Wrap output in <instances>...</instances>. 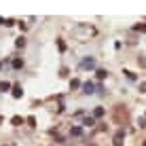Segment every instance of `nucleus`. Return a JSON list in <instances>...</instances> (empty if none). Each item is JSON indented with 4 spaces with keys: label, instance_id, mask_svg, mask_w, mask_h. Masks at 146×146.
Returning <instances> with one entry per match:
<instances>
[{
    "label": "nucleus",
    "instance_id": "a211bd4d",
    "mask_svg": "<svg viewBox=\"0 0 146 146\" xmlns=\"http://www.w3.org/2000/svg\"><path fill=\"white\" fill-rule=\"evenodd\" d=\"M144 146H146V142H144Z\"/></svg>",
    "mask_w": 146,
    "mask_h": 146
},
{
    "label": "nucleus",
    "instance_id": "9b49d317",
    "mask_svg": "<svg viewBox=\"0 0 146 146\" xmlns=\"http://www.w3.org/2000/svg\"><path fill=\"white\" fill-rule=\"evenodd\" d=\"M85 125H89V127H91V125H95V121H93L91 117H87V119H85Z\"/></svg>",
    "mask_w": 146,
    "mask_h": 146
},
{
    "label": "nucleus",
    "instance_id": "39448f33",
    "mask_svg": "<svg viewBox=\"0 0 146 146\" xmlns=\"http://www.w3.org/2000/svg\"><path fill=\"white\" fill-rule=\"evenodd\" d=\"M9 89H11V83H0V91H9Z\"/></svg>",
    "mask_w": 146,
    "mask_h": 146
},
{
    "label": "nucleus",
    "instance_id": "4468645a",
    "mask_svg": "<svg viewBox=\"0 0 146 146\" xmlns=\"http://www.w3.org/2000/svg\"><path fill=\"white\" fill-rule=\"evenodd\" d=\"M15 44H17V47H23V44H26V40H23V38H17V42H15Z\"/></svg>",
    "mask_w": 146,
    "mask_h": 146
},
{
    "label": "nucleus",
    "instance_id": "f8f14e48",
    "mask_svg": "<svg viewBox=\"0 0 146 146\" xmlns=\"http://www.w3.org/2000/svg\"><path fill=\"white\" fill-rule=\"evenodd\" d=\"M13 66H15V68H21V66H23V62H21V59H15Z\"/></svg>",
    "mask_w": 146,
    "mask_h": 146
},
{
    "label": "nucleus",
    "instance_id": "ddd939ff",
    "mask_svg": "<svg viewBox=\"0 0 146 146\" xmlns=\"http://www.w3.org/2000/svg\"><path fill=\"white\" fill-rule=\"evenodd\" d=\"M98 78H106V70H98Z\"/></svg>",
    "mask_w": 146,
    "mask_h": 146
},
{
    "label": "nucleus",
    "instance_id": "0eeeda50",
    "mask_svg": "<svg viewBox=\"0 0 146 146\" xmlns=\"http://www.w3.org/2000/svg\"><path fill=\"white\" fill-rule=\"evenodd\" d=\"M26 123L30 125V127H34V125H36V119H34V117H28V119H26Z\"/></svg>",
    "mask_w": 146,
    "mask_h": 146
},
{
    "label": "nucleus",
    "instance_id": "dca6fc26",
    "mask_svg": "<svg viewBox=\"0 0 146 146\" xmlns=\"http://www.w3.org/2000/svg\"><path fill=\"white\" fill-rule=\"evenodd\" d=\"M135 30H146V23H138V26H135Z\"/></svg>",
    "mask_w": 146,
    "mask_h": 146
},
{
    "label": "nucleus",
    "instance_id": "f257e3e1",
    "mask_svg": "<svg viewBox=\"0 0 146 146\" xmlns=\"http://www.w3.org/2000/svg\"><path fill=\"white\" fill-rule=\"evenodd\" d=\"M123 140H125V131H117L112 138V144L114 146H123Z\"/></svg>",
    "mask_w": 146,
    "mask_h": 146
},
{
    "label": "nucleus",
    "instance_id": "9d476101",
    "mask_svg": "<svg viewBox=\"0 0 146 146\" xmlns=\"http://www.w3.org/2000/svg\"><path fill=\"white\" fill-rule=\"evenodd\" d=\"M93 114H95V117H104V108H95Z\"/></svg>",
    "mask_w": 146,
    "mask_h": 146
},
{
    "label": "nucleus",
    "instance_id": "2eb2a0df",
    "mask_svg": "<svg viewBox=\"0 0 146 146\" xmlns=\"http://www.w3.org/2000/svg\"><path fill=\"white\" fill-rule=\"evenodd\" d=\"M125 74H127V78H129V80H135V74H133V72H125Z\"/></svg>",
    "mask_w": 146,
    "mask_h": 146
},
{
    "label": "nucleus",
    "instance_id": "423d86ee",
    "mask_svg": "<svg viewBox=\"0 0 146 146\" xmlns=\"http://www.w3.org/2000/svg\"><path fill=\"white\" fill-rule=\"evenodd\" d=\"M11 123H13V125H21V123H23V119H21V117H13V119H11Z\"/></svg>",
    "mask_w": 146,
    "mask_h": 146
},
{
    "label": "nucleus",
    "instance_id": "f3484780",
    "mask_svg": "<svg viewBox=\"0 0 146 146\" xmlns=\"http://www.w3.org/2000/svg\"><path fill=\"white\" fill-rule=\"evenodd\" d=\"M2 121H4V119H2V117H0V125H2Z\"/></svg>",
    "mask_w": 146,
    "mask_h": 146
},
{
    "label": "nucleus",
    "instance_id": "f03ea898",
    "mask_svg": "<svg viewBox=\"0 0 146 146\" xmlns=\"http://www.w3.org/2000/svg\"><path fill=\"white\" fill-rule=\"evenodd\" d=\"M83 89H85V93H93V91H95V85H93V83H85Z\"/></svg>",
    "mask_w": 146,
    "mask_h": 146
},
{
    "label": "nucleus",
    "instance_id": "7ed1b4c3",
    "mask_svg": "<svg viewBox=\"0 0 146 146\" xmlns=\"http://www.w3.org/2000/svg\"><path fill=\"white\" fill-rule=\"evenodd\" d=\"M80 66H83V68H93L95 62H93V59H83V64H80Z\"/></svg>",
    "mask_w": 146,
    "mask_h": 146
},
{
    "label": "nucleus",
    "instance_id": "6e6552de",
    "mask_svg": "<svg viewBox=\"0 0 146 146\" xmlns=\"http://www.w3.org/2000/svg\"><path fill=\"white\" fill-rule=\"evenodd\" d=\"M80 133H83V129H80V127H72V135H80Z\"/></svg>",
    "mask_w": 146,
    "mask_h": 146
},
{
    "label": "nucleus",
    "instance_id": "20e7f679",
    "mask_svg": "<svg viewBox=\"0 0 146 146\" xmlns=\"http://www.w3.org/2000/svg\"><path fill=\"white\" fill-rule=\"evenodd\" d=\"M13 95H15V98H21V95H23V91H21L19 85H15V87H13Z\"/></svg>",
    "mask_w": 146,
    "mask_h": 146
},
{
    "label": "nucleus",
    "instance_id": "1a4fd4ad",
    "mask_svg": "<svg viewBox=\"0 0 146 146\" xmlns=\"http://www.w3.org/2000/svg\"><path fill=\"white\" fill-rule=\"evenodd\" d=\"M70 87H72V89H76V87H80V83H78L76 78H74V80H70Z\"/></svg>",
    "mask_w": 146,
    "mask_h": 146
}]
</instances>
